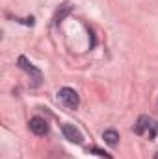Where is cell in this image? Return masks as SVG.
Returning a JSON list of instances; mask_svg holds the SVG:
<instances>
[{
  "mask_svg": "<svg viewBox=\"0 0 158 159\" xmlns=\"http://www.w3.org/2000/svg\"><path fill=\"white\" fill-rule=\"evenodd\" d=\"M134 131H136L138 135H147L149 139H153V137L156 135V124H155L153 119L141 115V117L138 119V122H136V126H134Z\"/></svg>",
  "mask_w": 158,
  "mask_h": 159,
  "instance_id": "obj_1",
  "label": "cell"
},
{
  "mask_svg": "<svg viewBox=\"0 0 158 159\" xmlns=\"http://www.w3.org/2000/svg\"><path fill=\"white\" fill-rule=\"evenodd\" d=\"M58 98H60L62 104H63L65 107H69V109H77V107L80 106L78 93H77L75 89H71V87H63V89H60Z\"/></svg>",
  "mask_w": 158,
  "mask_h": 159,
  "instance_id": "obj_2",
  "label": "cell"
},
{
  "mask_svg": "<svg viewBox=\"0 0 158 159\" xmlns=\"http://www.w3.org/2000/svg\"><path fill=\"white\" fill-rule=\"evenodd\" d=\"M17 63H19V67H21L24 72L32 74V78H34V87L41 85V80H43V76H41V70H37V69H36V67H34V65H32V63H30V61H28L24 56H21Z\"/></svg>",
  "mask_w": 158,
  "mask_h": 159,
  "instance_id": "obj_3",
  "label": "cell"
},
{
  "mask_svg": "<svg viewBox=\"0 0 158 159\" xmlns=\"http://www.w3.org/2000/svg\"><path fill=\"white\" fill-rule=\"evenodd\" d=\"M30 131L32 133H36V135H47L48 133V124H47V120L41 119V117H34V119H30Z\"/></svg>",
  "mask_w": 158,
  "mask_h": 159,
  "instance_id": "obj_4",
  "label": "cell"
},
{
  "mask_svg": "<svg viewBox=\"0 0 158 159\" xmlns=\"http://www.w3.org/2000/svg\"><path fill=\"white\" fill-rule=\"evenodd\" d=\"M62 131H63V135H65V139H67V141L77 143V144L82 143V133H80L73 124H63V126H62Z\"/></svg>",
  "mask_w": 158,
  "mask_h": 159,
  "instance_id": "obj_5",
  "label": "cell"
},
{
  "mask_svg": "<svg viewBox=\"0 0 158 159\" xmlns=\"http://www.w3.org/2000/svg\"><path fill=\"white\" fill-rule=\"evenodd\" d=\"M102 139H104V143L110 144V146H117L119 144V133L116 129H106L104 135H102Z\"/></svg>",
  "mask_w": 158,
  "mask_h": 159,
  "instance_id": "obj_6",
  "label": "cell"
},
{
  "mask_svg": "<svg viewBox=\"0 0 158 159\" xmlns=\"http://www.w3.org/2000/svg\"><path fill=\"white\" fill-rule=\"evenodd\" d=\"M69 11H71V6H69V4H65V6H63V9H62V11H58V15H56V22L60 24V22L63 20V17H65Z\"/></svg>",
  "mask_w": 158,
  "mask_h": 159,
  "instance_id": "obj_7",
  "label": "cell"
},
{
  "mask_svg": "<svg viewBox=\"0 0 158 159\" xmlns=\"http://www.w3.org/2000/svg\"><path fill=\"white\" fill-rule=\"evenodd\" d=\"M155 159H158V152H156V156H155Z\"/></svg>",
  "mask_w": 158,
  "mask_h": 159,
  "instance_id": "obj_8",
  "label": "cell"
}]
</instances>
